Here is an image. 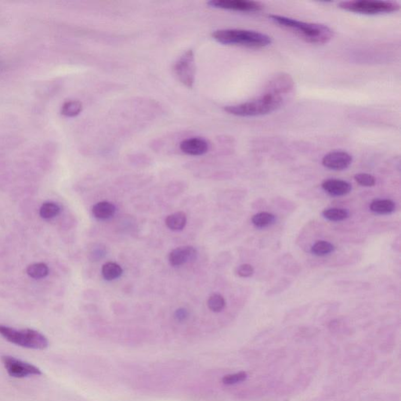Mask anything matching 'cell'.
Masks as SVG:
<instances>
[{"label":"cell","instance_id":"obj_1","mask_svg":"<svg viewBox=\"0 0 401 401\" xmlns=\"http://www.w3.org/2000/svg\"><path fill=\"white\" fill-rule=\"evenodd\" d=\"M269 17L275 24L291 31L307 43L325 44L333 38V30L327 25L300 22L281 15L272 14Z\"/></svg>","mask_w":401,"mask_h":401},{"label":"cell","instance_id":"obj_2","mask_svg":"<svg viewBox=\"0 0 401 401\" xmlns=\"http://www.w3.org/2000/svg\"><path fill=\"white\" fill-rule=\"evenodd\" d=\"M212 37L223 45L254 49L266 47L272 43V38L268 35L252 30L220 29L214 31Z\"/></svg>","mask_w":401,"mask_h":401},{"label":"cell","instance_id":"obj_3","mask_svg":"<svg viewBox=\"0 0 401 401\" xmlns=\"http://www.w3.org/2000/svg\"><path fill=\"white\" fill-rule=\"evenodd\" d=\"M283 100L282 97L264 93L258 98L250 101L226 106L224 111L230 115L239 117L261 116L278 110L282 105Z\"/></svg>","mask_w":401,"mask_h":401},{"label":"cell","instance_id":"obj_4","mask_svg":"<svg viewBox=\"0 0 401 401\" xmlns=\"http://www.w3.org/2000/svg\"><path fill=\"white\" fill-rule=\"evenodd\" d=\"M0 335L8 342L25 348L43 350L49 345L46 336L33 329L16 330L8 326L0 325Z\"/></svg>","mask_w":401,"mask_h":401},{"label":"cell","instance_id":"obj_5","mask_svg":"<svg viewBox=\"0 0 401 401\" xmlns=\"http://www.w3.org/2000/svg\"><path fill=\"white\" fill-rule=\"evenodd\" d=\"M339 7L347 11L360 14L378 15L398 11L399 4L394 1L354 0L339 3Z\"/></svg>","mask_w":401,"mask_h":401},{"label":"cell","instance_id":"obj_6","mask_svg":"<svg viewBox=\"0 0 401 401\" xmlns=\"http://www.w3.org/2000/svg\"><path fill=\"white\" fill-rule=\"evenodd\" d=\"M173 72L179 82L192 88L195 81L196 65L192 49L185 52L173 66Z\"/></svg>","mask_w":401,"mask_h":401},{"label":"cell","instance_id":"obj_7","mask_svg":"<svg viewBox=\"0 0 401 401\" xmlns=\"http://www.w3.org/2000/svg\"><path fill=\"white\" fill-rule=\"evenodd\" d=\"M2 362L7 373L13 378H25L29 375H40V369L31 363L17 360L10 356L2 357Z\"/></svg>","mask_w":401,"mask_h":401},{"label":"cell","instance_id":"obj_8","mask_svg":"<svg viewBox=\"0 0 401 401\" xmlns=\"http://www.w3.org/2000/svg\"><path fill=\"white\" fill-rule=\"evenodd\" d=\"M208 5L214 8L241 12L260 11L263 8L261 3L248 0H212L208 2Z\"/></svg>","mask_w":401,"mask_h":401},{"label":"cell","instance_id":"obj_9","mask_svg":"<svg viewBox=\"0 0 401 401\" xmlns=\"http://www.w3.org/2000/svg\"><path fill=\"white\" fill-rule=\"evenodd\" d=\"M294 88V81L290 75L280 73L274 76L266 85L264 93L282 97L289 94Z\"/></svg>","mask_w":401,"mask_h":401},{"label":"cell","instance_id":"obj_10","mask_svg":"<svg viewBox=\"0 0 401 401\" xmlns=\"http://www.w3.org/2000/svg\"><path fill=\"white\" fill-rule=\"evenodd\" d=\"M353 157L345 152L336 151L324 155L322 165L325 168L335 171H341L348 168L352 164Z\"/></svg>","mask_w":401,"mask_h":401},{"label":"cell","instance_id":"obj_11","mask_svg":"<svg viewBox=\"0 0 401 401\" xmlns=\"http://www.w3.org/2000/svg\"><path fill=\"white\" fill-rule=\"evenodd\" d=\"M197 250L192 246L178 247L169 254V263L173 266H180L197 258Z\"/></svg>","mask_w":401,"mask_h":401},{"label":"cell","instance_id":"obj_12","mask_svg":"<svg viewBox=\"0 0 401 401\" xmlns=\"http://www.w3.org/2000/svg\"><path fill=\"white\" fill-rule=\"evenodd\" d=\"M179 148L184 153L192 156H200L209 151V143L204 139L193 137L183 140Z\"/></svg>","mask_w":401,"mask_h":401},{"label":"cell","instance_id":"obj_13","mask_svg":"<svg viewBox=\"0 0 401 401\" xmlns=\"http://www.w3.org/2000/svg\"><path fill=\"white\" fill-rule=\"evenodd\" d=\"M321 187L325 192L334 197L347 195L352 190L350 183L338 179H325L323 181Z\"/></svg>","mask_w":401,"mask_h":401},{"label":"cell","instance_id":"obj_14","mask_svg":"<svg viewBox=\"0 0 401 401\" xmlns=\"http://www.w3.org/2000/svg\"><path fill=\"white\" fill-rule=\"evenodd\" d=\"M116 212V207L113 203L109 202H100L96 203L92 208L94 216L100 221H106L112 218Z\"/></svg>","mask_w":401,"mask_h":401},{"label":"cell","instance_id":"obj_15","mask_svg":"<svg viewBox=\"0 0 401 401\" xmlns=\"http://www.w3.org/2000/svg\"><path fill=\"white\" fill-rule=\"evenodd\" d=\"M369 209L378 215H389L396 210V204L390 199H377L371 203Z\"/></svg>","mask_w":401,"mask_h":401},{"label":"cell","instance_id":"obj_16","mask_svg":"<svg viewBox=\"0 0 401 401\" xmlns=\"http://www.w3.org/2000/svg\"><path fill=\"white\" fill-rule=\"evenodd\" d=\"M187 224V215L185 212H176L166 217V225L173 231H180Z\"/></svg>","mask_w":401,"mask_h":401},{"label":"cell","instance_id":"obj_17","mask_svg":"<svg viewBox=\"0 0 401 401\" xmlns=\"http://www.w3.org/2000/svg\"><path fill=\"white\" fill-rule=\"evenodd\" d=\"M123 273L122 266L115 262H107L104 263L101 268V274L103 278L106 281H114L120 278Z\"/></svg>","mask_w":401,"mask_h":401},{"label":"cell","instance_id":"obj_18","mask_svg":"<svg viewBox=\"0 0 401 401\" xmlns=\"http://www.w3.org/2000/svg\"><path fill=\"white\" fill-rule=\"evenodd\" d=\"M276 221V216L270 212H262L252 217V223L257 228H265L271 226Z\"/></svg>","mask_w":401,"mask_h":401},{"label":"cell","instance_id":"obj_19","mask_svg":"<svg viewBox=\"0 0 401 401\" xmlns=\"http://www.w3.org/2000/svg\"><path fill=\"white\" fill-rule=\"evenodd\" d=\"M322 215L327 221L332 222H339V221H345L348 218L349 212L344 209L329 208L323 210Z\"/></svg>","mask_w":401,"mask_h":401},{"label":"cell","instance_id":"obj_20","mask_svg":"<svg viewBox=\"0 0 401 401\" xmlns=\"http://www.w3.org/2000/svg\"><path fill=\"white\" fill-rule=\"evenodd\" d=\"M336 250V247L334 246L331 242L326 241H318L316 242L311 248V253L317 257H325L332 253Z\"/></svg>","mask_w":401,"mask_h":401},{"label":"cell","instance_id":"obj_21","mask_svg":"<svg viewBox=\"0 0 401 401\" xmlns=\"http://www.w3.org/2000/svg\"><path fill=\"white\" fill-rule=\"evenodd\" d=\"M28 276L34 279H41L49 275V267L43 263H34L27 268Z\"/></svg>","mask_w":401,"mask_h":401},{"label":"cell","instance_id":"obj_22","mask_svg":"<svg viewBox=\"0 0 401 401\" xmlns=\"http://www.w3.org/2000/svg\"><path fill=\"white\" fill-rule=\"evenodd\" d=\"M82 111V104L79 100H70L64 103L61 109V114L64 116L75 117Z\"/></svg>","mask_w":401,"mask_h":401},{"label":"cell","instance_id":"obj_23","mask_svg":"<svg viewBox=\"0 0 401 401\" xmlns=\"http://www.w3.org/2000/svg\"><path fill=\"white\" fill-rule=\"evenodd\" d=\"M207 306L212 312H221L226 306L225 299L222 295L214 293V294L211 295L208 299Z\"/></svg>","mask_w":401,"mask_h":401},{"label":"cell","instance_id":"obj_24","mask_svg":"<svg viewBox=\"0 0 401 401\" xmlns=\"http://www.w3.org/2000/svg\"><path fill=\"white\" fill-rule=\"evenodd\" d=\"M61 208L54 203H45L40 209V215L43 219H52L60 213Z\"/></svg>","mask_w":401,"mask_h":401},{"label":"cell","instance_id":"obj_25","mask_svg":"<svg viewBox=\"0 0 401 401\" xmlns=\"http://www.w3.org/2000/svg\"><path fill=\"white\" fill-rule=\"evenodd\" d=\"M247 378H248V375H247L246 372H240L235 374L225 375L222 378V382L225 384V385H234V384H237V383L245 381Z\"/></svg>","mask_w":401,"mask_h":401},{"label":"cell","instance_id":"obj_26","mask_svg":"<svg viewBox=\"0 0 401 401\" xmlns=\"http://www.w3.org/2000/svg\"><path fill=\"white\" fill-rule=\"evenodd\" d=\"M106 254H107V248H106L105 245H102V244H95L94 246L91 248L89 255L92 261L97 262L102 260L105 257Z\"/></svg>","mask_w":401,"mask_h":401},{"label":"cell","instance_id":"obj_27","mask_svg":"<svg viewBox=\"0 0 401 401\" xmlns=\"http://www.w3.org/2000/svg\"><path fill=\"white\" fill-rule=\"evenodd\" d=\"M354 179L363 187H374L376 184V179L369 173H357L354 176Z\"/></svg>","mask_w":401,"mask_h":401},{"label":"cell","instance_id":"obj_28","mask_svg":"<svg viewBox=\"0 0 401 401\" xmlns=\"http://www.w3.org/2000/svg\"><path fill=\"white\" fill-rule=\"evenodd\" d=\"M254 272H255V270H254L253 266L248 264V263L240 265L236 269V274L241 278H250L253 275Z\"/></svg>","mask_w":401,"mask_h":401},{"label":"cell","instance_id":"obj_29","mask_svg":"<svg viewBox=\"0 0 401 401\" xmlns=\"http://www.w3.org/2000/svg\"><path fill=\"white\" fill-rule=\"evenodd\" d=\"M189 316L188 311L185 308H179L174 313L175 319L178 321H183L186 320Z\"/></svg>","mask_w":401,"mask_h":401}]
</instances>
